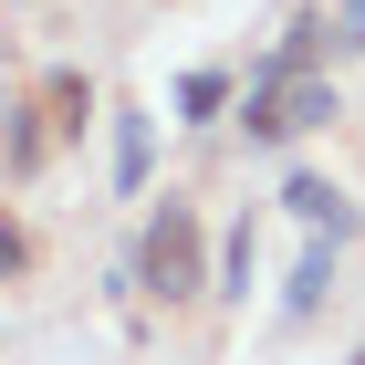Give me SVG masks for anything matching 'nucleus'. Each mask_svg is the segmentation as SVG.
<instances>
[{
  "label": "nucleus",
  "mask_w": 365,
  "mask_h": 365,
  "mask_svg": "<svg viewBox=\"0 0 365 365\" xmlns=\"http://www.w3.org/2000/svg\"><path fill=\"white\" fill-rule=\"evenodd\" d=\"M334 261H344V240H313V230H303V261H292V282H282V324H313V313H324Z\"/></svg>",
  "instance_id": "obj_4"
},
{
  "label": "nucleus",
  "mask_w": 365,
  "mask_h": 365,
  "mask_svg": "<svg viewBox=\"0 0 365 365\" xmlns=\"http://www.w3.org/2000/svg\"><path fill=\"white\" fill-rule=\"evenodd\" d=\"M31 94H42V115H53V136H63V146H73V136H84V125H94V84H84V73H73V63H63V73H42V84H31Z\"/></svg>",
  "instance_id": "obj_6"
},
{
  "label": "nucleus",
  "mask_w": 365,
  "mask_h": 365,
  "mask_svg": "<svg viewBox=\"0 0 365 365\" xmlns=\"http://www.w3.org/2000/svg\"><path fill=\"white\" fill-rule=\"evenodd\" d=\"M324 21H334V53H365V0H324Z\"/></svg>",
  "instance_id": "obj_9"
},
{
  "label": "nucleus",
  "mask_w": 365,
  "mask_h": 365,
  "mask_svg": "<svg viewBox=\"0 0 365 365\" xmlns=\"http://www.w3.org/2000/svg\"><path fill=\"white\" fill-rule=\"evenodd\" d=\"M115 292H136V303H157V313H188V303H209V220H198V198H157L146 209V230H136V261L115 272Z\"/></svg>",
  "instance_id": "obj_1"
},
{
  "label": "nucleus",
  "mask_w": 365,
  "mask_h": 365,
  "mask_svg": "<svg viewBox=\"0 0 365 365\" xmlns=\"http://www.w3.org/2000/svg\"><path fill=\"white\" fill-rule=\"evenodd\" d=\"M251 282H261V230L240 220V230H230V251L209 261V292H220V303H251Z\"/></svg>",
  "instance_id": "obj_7"
},
{
  "label": "nucleus",
  "mask_w": 365,
  "mask_h": 365,
  "mask_svg": "<svg viewBox=\"0 0 365 365\" xmlns=\"http://www.w3.org/2000/svg\"><path fill=\"white\" fill-rule=\"evenodd\" d=\"M11 105H21V94H11V63H0V125H11Z\"/></svg>",
  "instance_id": "obj_10"
},
{
  "label": "nucleus",
  "mask_w": 365,
  "mask_h": 365,
  "mask_svg": "<svg viewBox=\"0 0 365 365\" xmlns=\"http://www.w3.org/2000/svg\"><path fill=\"white\" fill-rule=\"evenodd\" d=\"M230 105H240V73H220V63H198V73H178V125H220Z\"/></svg>",
  "instance_id": "obj_5"
},
{
  "label": "nucleus",
  "mask_w": 365,
  "mask_h": 365,
  "mask_svg": "<svg viewBox=\"0 0 365 365\" xmlns=\"http://www.w3.org/2000/svg\"><path fill=\"white\" fill-rule=\"evenodd\" d=\"M31 272V230H21V209H0V282H21Z\"/></svg>",
  "instance_id": "obj_8"
},
{
  "label": "nucleus",
  "mask_w": 365,
  "mask_h": 365,
  "mask_svg": "<svg viewBox=\"0 0 365 365\" xmlns=\"http://www.w3.org/2000/svg\"><path fill=\"white\" fill-rule=\"evenodd\" d=\"M282 209H292L313 240H355V198H344L324 168H292V178H282Z\"/></svg>",
  "instance_id": "obj_2"
},
{
  "label": "nucleus",
  "mask_w": 365,
  "mask_h": 365,
  "mask_svg": "<svg viewBox=\"0 0 365 365\" xmlns=\"http://www.w3.org/2000/svg\"><path fill=\"white\" fill-rule=\"evenodd\" d=\"M146 178H157V115L115 105V198H146Z\"/></svg>",
  "instance_id": "obj_3"
},
{
  "label": "nucleus",
  "mask_w": 365,
  "mask_h": 365,
  "mask_svg": "<svg viewBox=\"0 0 365 365\" xmlns=\"http://www.w3.org/2000/svg\"><path fill=\"white\" fill-rule=\"evenodd\" d=\"M344 365H365V344H355V355H344Z\"/></svg>",
  "instance_id": "obj_11"
}]
</instances>
